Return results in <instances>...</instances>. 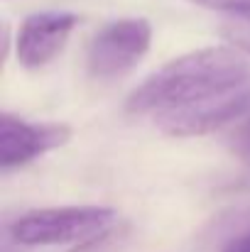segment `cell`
<instances>
[{"label":"cell","mask_w":250,"mask_h":252,"mask_svg":"<svg viewBox=\"0 0 250 252\" xmlns=\"http://www.w3.org/2000/svg\"><path fill=\"white\" fill-rule=\"evenodd\" d=\"M250 81V64L233 47H206L167 62L125 100L133 115H162L199 103L221 91Z\"/></svg>","instance_id":"cell-1"},{"label":"cell","mask_w":250,"mask_h":252,"mask_svg":"<svg viewBox=\"0 0 250 252\" xmlns=\"http://www.w3.org/2000/svg\"><path fill=\"white\" fill-rule=\"evenodd\" d=\"M223 252H250V230L243 233V235H238V238H233V240L226 245Z\"/></svg>","instance_id":"cell-10"},{"label":"cell","mask_w":250,"mask_h":252,"mask_svg":"<svg viewBox=\"0 0 250 252\" xmlns=\"http://www.w3.org/2000/svg\"><path fill=\"white\" fill-rule=\"evenodd\" d=\"M118 213L106 206H59L39 208L20 216L10 225V235L17 245L49 248L86 243L110 230Z\"/></svg>","instance_id":"cell-2"},{"label":"cell","mask_w":250,"mask_h":252,"mask_svg":"<svg viewBox=\"0 0 250 252\" xmlns=\"http://www.w3.org/2000/svg\"><path fill=\"white\" fill-rule=\"evenodd\" d=\"M189 2L206 7V10L228 12V15H248L250 12V0H189Z\"/></svg>","instance_id":"cell-8"},{"label":"cell","mask_w":250,"mask_h":252,"mask_svg":"<svg viewBox=\"0 0 250 252\" xmlns=\"http://www.w3.org/2000/svg\"><path fill=\"white\" fill-rule=\"evenodd\" d=\"M152 27L143 17H120L103 25L86 52L88 76L96 81L120 79L133 71L150 52Z\"/></svg>","instance_id":"cell-3"},{"label":"cell","mask_w":250,"mask_h":252,"mask_svg":"<svg viewBox=\"0 0 250 252\" xmlns=\"http://www.w3.org/2000/svg\"><path fill=\"white\" fill-rule=\"evenodd\" d=\"M71 130L59 123H27L15 115L0 118V169L25 167L32 159L67 145Z\"/></svg>","instance_id":"cell-5"},{"label":"cell","mask_w":250,"mask_h":252,"mask_svg":"<svg viewBox=\"0 0 250 252\" xmlns=\"http://www.w3.org/2000/svg\"><path fill=\"white\" fill-rule=\"evenodd\" d=\"M246 115H250V81L209 95L199 103L162 113L155 118V123L169 137H199Z\"/></svg>","instance_id":"cell-4"},{"label":"cell","mask_w":250,"mask_h":252,"mask_svg":"<svg viewBox=\"0 0 250 252\" xmlns=\"http://www.w3.org/2000/svg\"><path fill=\"white\" fill-rule=\"evenodd\" d=\"M221 37L233 49L250 54V12L248 15H231L221 27Z\"/></svg>","instance_id":"cell-7"},{"label":"cell","mask_w":250,"mask_h":252,"mask_svg":"<svg viewBox=\"0 0 250 252\" xmlns=\"http://www.w3.org/2000/svg\"><path fill=\"white\" fill-rule=\"evenodd\" d=\"M233 152L238 155V159H243L246 164H250V115L246 118V123L236 130V135H233Z\"/></svg>","instance_id":"cell-9"},{"label":"cell","mask_w":250,"mask_h":252,"mask_svg":"<svg viewBox=\"0 0 250 252\" xmlns=\"http://www.w3.org/2000/svg\"><path fill=\"white\" fill-rule=\"evenodd\" d=\"M79 17L67 10H47L25 17L15 39V54L20 66L42 69L47 66L67 44L69 34L76 30Z\"/></svg>","instance_id":"cell-6"}]
</instances>
